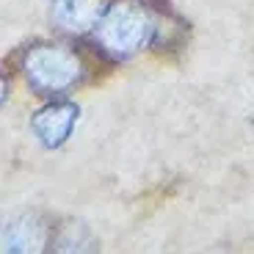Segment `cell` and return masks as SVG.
I'll use <instances>...</instances> for the list:
<instances>
[{
	"label": "cell",
	"instance_id": "6da1fadb",
	"mask_svg": "<svg viewBox=\"0 0 254 254\" xmlns=\"http://www.w3.org/2000/svg\"><path fill=\"white\" fill-rule=\"evenodd\" d=\"M166 8L158 0H111L89 33L91 50L111 64L135 58L141 50L155 47Z\"/></svg>",
	"mask_w": 254,
	"mask_h": 254
},
{
	"label": "cell",
	"instance_id": "7a4b0ae2",
	"mask_svg": "<svg viewBox=\"0 0 254 254\" xmlns=\"http://www.w3.org/2000/svg\"><path fill=\"white\" fill-rule=\"evenodd\" d=\"M19 72L39 97H64L89 77V64L69 45L33 42L19 56Z\"/></svg>",
	"mask_w": 254,
	"mask_h": 254
},
{
	"label": "cell",
	"instance_id": "3957f363",
	"mask_svg": "<svg viewBox=\"0 0 254 254\" xmlns=\"http://www.w3.org/2000/svg\"><path fill=\"white\" fill-rule=\"evenodd\" d=\"M80 108L69 100H50L47 105L36 111L31 116V133L36 135V141L47 149H58L69 141L72 130L77 125Z\"/></svg>",
	"mask_w": 254,
	"mask_h": 254
},
{
	"label": "cell",
	"instance_id": "277c9868",
	"mask_svg": "<svg viewBox=\"0 0 254 254\" xmlns=\"http://www.w3.org/2000/svg\"><path fill=\"white\" fill-rule=\"evenodd\" d=\"M111 0H50V22L66 36H89Z\"/></svg>",
	"mask_w": 254,
	"mask_h": 254
},
{
	"label": "cell",
	"instance_id": "5b68a950",
	"mask_svg": "<svg viewBox=\"0 0 254 254\" xmlns=\"http://www.w3.org/2000/svg\"><path fill=\"white\" fill-rule=\"evenodd\" d=\"M53 235H56V224H50L39 213H22L3 227V249L6 252H45V249H53Z\"/></svg>",
	"mask_w": 254,
	"mask_h": 254
},
{
	"label": "cell",
	"instance_id": "8992f818",
	"mask_svg": "<svg viewBox=\"0 0 254 254\" xmlns=\"http://www.w3.org/2000/svg\"><path fill=\"white\" fill-rule=\"evenodd\" d=\"M53 249H58V252H83V249H94V241H91L89 229L83 227V224L69 221V224L56 227Z\"/></svg>",
	"mask_w": 254,
	"mask_h": 254
},
{
	"label": "cell",
	"instance_id": "52a82bcc",
	"mask_svg": "<svg viewBox=\"0 0 254 254\" xmlns=\"http://www.w3.org/2000/svg\"><path fill=\"white\" fill-rule=\"evenodd\" d=\"M252 127H254V122H252Z\"/></svg>",
	"mask_w": 254,
	"mask_h": 254
}]
</instances>
